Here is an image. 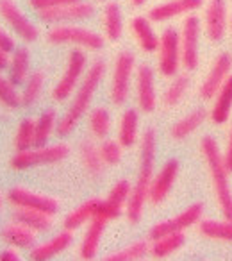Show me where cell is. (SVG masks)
Returning a JSON list of instances; mask_svg holds the SVG:
<instances>
[{
    "label": "cell",
    "mask_w": 232,
    "mask_h": 261,
    "mask_svg": "<svg viewBox=\"0 0 232 261\" xmlns=\"http://www.w3.org/2000/svg\"><path fill=\"white\" fill-rule=\"evenodd\" d=\"M156 145L157 136L154 129H147L141 136V150H139V170L136 182L132 186L131 199L125 207V215L131 224H138L145 211V204L149 202L150 185L154 179V165H156Z\"/></svg>",
    "instance_id": "cell-1"
},
{
    "label": "cell",
    "mask_w": 232,
    "mask_h": 261,
    "mask_svg": "<svg viewBox=\"0 0 232 261\" xmlns=\"http://www.w3.org/2000/svg\"><path fill=\"white\" fill-rule=\"evenodd\" d=\"M105 70H107V66H105V63L102 61V59L95 61L93 65L86 70L82 81H80V84L77 86L75 97H73L68 111H66L65 115L61 116V120L57 122V130H55V133H57L61 138L63 136L72 135L73 129L77 127V123L80 122V118L88 113V109H90V106H91V100H93L95 93H97L98 86H100L102 79H104V75H105Z\"/></svg>",
    "instance_id": "cell-2"
},
{
    "label": "cell",
    "mask_w": 232,
    "mask_h": 261,
    "mask_svg": "<svg viewBox=\"0 0 232 261\" xmlns=\"http://www.w3.org/2000/svg\"><path fill=\"white\" fill-rule=\"evenodd\" d=\"M200 150L204 154V160L207 163L211 174V181H213V190L216 195L218 206L223 215V218L232 220V190L230 182H228V174L223 161V152L218 147L216 140L213 136H204L202 143H200Z\"/></svg>",
    "instance_id": "cell-3"
},
{
    "label": "cell",
    "mask_w": 232,
    "mask_h": 261,
    "mask_svg": "<svg viewBox=\"0 0 232 261\" xmlns=\"http://www.w3.org/2000/svg\"><path fill=\"white\" fill-rule=\"evenodd\" d=\"M70 156V147L66 143H54V145L45 147H33L27 150H16V154L11 158V168L16 172L29 170L41 165H54L66 160Z\"/></svg>",
    "instance_id": "cell-4"
},
{
    "label": "cell",
    "mask_w": 232,
    "mask_h": 261,
    "mask_svg": "<svg viewBox=\"0 0 232 261\" xmlns=\"http://www.w3.org/2000/svg\"><path fill=\"white\" fill-rule=\"evenodd\" d=\"M47 41L52 45H77L79 48H86V50H100L105 45L104 36L73 23L52 27L47 33Z\"/></svg>",
    "instance_id": "cell-5"
},
{
    "label": "cell",
    "mask_w": 232,
    "mask_h": 261,
    "mask_svg": "<svg viewBox=\"0 0 232 261\" xmlns=\"http://www.w3.org/2000/svg\"><path fill=\"white\" fill-rule=\"evenodd\" d=\"M88 66V56L84 54V50L80 48H73L68 56V63H66V68L63 72L59 83L55 84L54 91H52V98L55 102H65L66 98H70L75 93L77 86L82 81L84 73H86Z\"/></svg>",
    "instance_id": "cell-6"
},
{
    "label": "cell",
    "mask_w": 232,
    "mask_h": 261,
    "mask_svg": "<svg viewBox=\"0 0 232 261\" xmlns=\"http://www.w3.org/2000/svg\"><path fill=\"white\" fill-rule=\"evenodd\" d=\"M159 58L157 66L159 73L164 77H175L179 68L182 66V54H181V33L173 27H166L159 36Z\"/></svg>",
    "instance_id": "cell-7"
},
{
    "label": "cell",
    "mask_w": 232,
    "mask_h": 261,
    "mask_svg": "<svg viewBox=\"0 0 232 261\" xmlns=\"http://www.w3.org/2000/svg\"><path fill=\"white\" fill-rule=\"evenodd\" d=\"M136 70V58L132 52L124 50L118 54L114 61L111 81V100L114 106H122L127 102L131 93V81Z\"/></svg>",
    "instance_id": "cell-8"
},
{
    "label": "cell",
    "mask_w": 232,
    "mask_h": 261,
    "mask_svg": "<svg viewBox=\"0 0 232 261\" xmlns=\"http://www.w3.org/2000/svg\"><path fill=\"white\" fill-rule=\"evenodd\" d=\"M200 33L202 22L196 15H188L181 27V54L182 66L188 72L196 70L200 61Z\"/></svg>",
    "instance_id": "cell-9"
},
{
    "label": "cell",
    "mask_w": 232,
    "mask_h": 261,
    "mask_svg": "<svg viewBox=\"0 0 232 261\" xmlns=\"http://www.w3.org/2000/svg\"><path fill=\"white\" fill-rule=\"evenodd\" d=\"M0 18L23 41L31 43L40 38V29L31 22V18L20 9L15 0H0Z\"/></svg>",
    "instance_id": "cell-10"
},
{
    "label": "cell",
    "mask_w": 232,
    "mask_h": 261,
    "mask_svg": "<svg viewBox=\"0 0 232 261\" xmlns=\"http://www.w3.org/2000/svg\"><path fill=\"white\" fill-rule=\"evenodd\" d=\"M202 215H204V204L202 202L191 204V206H188L186 210H182L177 217L154 224L149 232L150 242L161 238V236H164V234H171V232H184L186 229L198 224V222L202 220Z\"/></svg>",
    "instance_id": "cell-11"
},
{
    "label": "cell",
    "mask_w": 232,
    "mask_h": 261,
    "mask_svg": "<svg viewBox=\"0 0 232 261\" xmlns=\"http://www.w3.org/2000/svg\"><path fill=\"white\" fill-rule=\"evenodd\" d=\"M95 15V6L91 2H73V4H66L61 8L54 9H45V11H38V18L43 23H50V25H63V23H73V22H82Z\"/></svg>",
    "instance_id": "cell-12"
},
{
    "label": "cell",
    "mask_w": 232,
    "mask_h": 261,
    "mask_svg": "<svg viewBox=\"0 0 232 261\" xmlns=\"http://www.w3.org/2000/svg\"><path fill=\"white\" fill-rule=\"evenodd\" d=\"M8 200L15 207H27V210L43 211L47 215L54 217L59 211V200L55 197L45 195L40 192H33L23 186H15L8 192Z\"/></svg>",
    "instance_id": "cell-13"
},
{
    "label": "cell",
    "mask_w": 232,
    "mask_h": 261,
    "mask_svg": "<svg viewBox=\"0 0 232 261\" xmlns=\"http://www.w3.org/2000/svg\"><path fill=\"white\" fill-rule=\"evenodd\" d=\"M232 70V56L228 52H221L216 56V59L211 65V70L207 72L204 83L200 84V97L204 100H213L216 97V93L220 91V88L223 86V83L227 81V77L230 75Z\"/></svg>",
    "instance_id": "cell-14"
},
{
    "label": "cell",
    "mask_w": 232,
    "mask_h": 261,
    "mask_svg": "<svg viewBox=\"0 0 232 261\" xmlns=\"http://www.w3.org/2000/svg\"><path fill=\"white\" fill-rule=\"evenodd\" d=\"M131 193H132V185L127 181V179H120V181L111 188L107 199L100 202L97 217L104 218V220H107V222L118 218L122 213H124L125 207H127V202H129V199H131Z\"/></svg>",
    "instance_id": "cell-15"
},
{
    "label": "cell",
    "mask_w": 232,
    "mask_h": 261,
    "mask_svg": "<svg viewBox=\"0 0 232 261\" xmlns=\"http://www.w3.org/2000/svg\"><path fill=\"white\" fill-rule=\"evenodd\" d=\"M206 33L211 41L218 43L225 38L228 29V9L227 0H209L206 6Z\"/></svg>",
    "instance_id": "cell-16"
},
{
    "label": "cell",
    "mask_w": 232,
    "mask_h": 261,
    "mask_svg": "<svg viewBox=\"0 0 232 261\" xmlns=\"http://www.w3.org/2000/svg\"><path fill=\"white\" fill-rule=\"evenodd\" d=\"M179 165L177 160H168L166 163L161 167V170L154 175L152 185H150V192H149V202L157 206V204L164 202V199L168 197V193L171 192L175 181H177L179 175Z\"/></svg>",
    "instance_id": "cell-17"
},
{
    "label": "cell",
    "mask_w": 232,
    "mask_h": 261,
    "mask_svg": "<svg viewBox=\"0 0 232 261\" xmlns=\"http://www.w3.org/2000/svg\"><path fill=\"white\" fill-rule=\"evenodd\" d=\"M136 100L143 113H152L157 106L156 73L149 65H141L136 72Z\"/></svg>",
    "instance_id": "cell-18"
},
{
    "label": "cell",
    "mask_w": 232,
    "mask_h": 261,
    "mask_svg": "<svg viewBox=\"0 0 232 261\" xmlns=\"http://www.w3.org/2000/svg\"><path fill=\"white\" fill-rule=\"evenodd\" d=\"M204 6V0H166L163 4L154 6L149 11V18L152 22H168L171 18L184 15H193Z\"/></svg>",
    "instance_id": "cell-19"
},
{
    "label": "cell",
    "mask_w": 232,
    "mask_h": 261,
    "mask_svg": "<svg viewBox=\"0 0 232 261\" xmlns=\"http://www.w3.org/2000/svg\"><path fill=\"white\" fill-rule=\"evenodd\" d=\"M73 231H68V229H63L61 232L54 236V238L47 240V242L40 243V245H34L31 249V259L34 261H48L54 259L55 256H59L61 252H65L73 242Z\"/></svg>",
    "instance_id": "cell-20"
},
{
    "label": "cell",
    "mask_w": 232,
    "mask_h": 261,
    "mask_svg": "<svg viewBox=\"0 0 232 261\" xmlns=\"http://www.w3.org/2000/svg\"><path fill=\"white\" fill-rule=\"evenodd\" d=\"M105 225H107V220L100 217H95L93 220L90 222L86 229V234L82 238V243H80V249H79V256L80 259L84 261H91L97 257L98 249H100V242H102V236L105 232Z\"/></svg>",
    "instance_id": "cell-21"
},
{
    "label": "cell",
    "mask_w": 232,
    "mask_h": 261,
    "mask_svg": "<svg viewBox=\"0 0 232 261\" xmlns=\"http://www.w3.org/2000/svg\"><path fill=\"white\" fill-rule=\"evenodd\" d=\"M131 31L143 52L152 54L159 48V36L154 31L152 20L149 16H134L131 20Z\"/></svg>",
    "instance_id": "cell-22"
},
{
    "label": "cell",
    "mask_w": 232,
    "mask_h": 261,
    "mask_svg": "<svg viewBox=\"0 0 232 261\" xmlns=\"http://www.w3.org/2000/svg\"><path fill=\"white\" fill-rule=\"evenodd\" d=\"M36 234L38 232L16 220L2 227V240L16 249H33L36 245Z\"/></svg>",
    "instance_id": "cell-23"
},
{
    "label": "cell",
    "mask_w": 232,
    "mask_h": 261,
    "mask_svg": "<svg viewBox=\"0 0 232 261\" xmlns=\"http://www.w3.org/2000/svg\"><path fill=\"white\" fill-rule=\"evenodd\" d=\"M230 111H232V73L227 77V81L220 88L216 97L213 98V108H211L209 116L214 123L221 125V123L228 122Z\"/></svg>",
    "instance_id": "cell-24"
},
{
    "label": "cell",
    "mask_w": 232,
    "mask_h": 261,
    "mask_svg": "<svg viewBox=\"0 0 232 261\" xmlns=\"http://www.w3.org/2000/svg\"><path fill=\"white\" fill-rule=\"evenodd\" d=\"M102 199L93 197V199H88L86 202H82L80 206H77L75 210H72L66 218L63 220V227L68 229V231H75V229L82 227L84 224L91 222L98 213V207H100Z\"/></svg>",
    "instance_id": "cell-25"
},
{
    "label": "cell",
    "mask_w": 232,
    "mask_h": 261,
    "mask_svg": "<svg viewBox=\"0 0 232 261\" xmlns=\"http://www.w3.org/2000/svg\"><path fill=\"white\" fill-rule=\"evenodd\" d=\"M31 75V52L29 48L20 47L13 50V56L9 59V79L13 84L22 86Z\"/></svg>",
    "instance_id": "cell-26"
},
{
    "label": "cell",
    "mask_w": 232,
    "mask_h": 261,
    "mask_svg": "<svg viewBox=\"0 0 232 261\" xmlns=\"http://www.w3.org/2000/svg\"><path fill=\"white\" fill-rule=\"evenodd\" d=\"M206 118H207L206 109H202V108L193 109V111L188 113L184 118H181L177 123H173V127H171V130H170L171 138L177 140V142L186 140L188 136H191L204 122H206Z\"/></svg>",
    "instance_id": "cell-27"
},
{
    "label": "cell",
    "mask_w": 232,
    "mask_h": 261,
    "mask_svg": "<svg viewBox=\"0 0 232 261\" xmlns=\"http://www.w3.org/2000/svg\"><path fill=\"white\" fill-rule=\"evenodd\" d=\"M16 222H22L34 232H47L52 229V215H47L43 211L36 210H27V207H16L15 215H13Z\"/></svg>",
    "instance_id": "cell-28"
},
{
    "label": "cell",
    "mask_w": 232,
    "mask_h": 261,
    "mask_svg": "<svg viewBox=\"0 0 232 261\" xmlns=\"http://www.w3.org/2000/svg\"><path fill=\"white\" fill-rule=\"evenodd\" d=\"M139 135V115L136 109H127L120 118L118 127V142L122 147H132L138 142Z\"/></svg>",
    "instance_id": "cell-29"
},
{
    "label": "cell",
    "mask_w": 232,
    "mask_h": 261,
    "mask_svg": "<svg viewBox=\"0 0 232 261\" xmlns=\"http://www.w3.org/2000/svg\"><path fill=\"white\" fill-rule=\"evenodd\" d=\"M186 242L184 232H171V234H164L157 240H152L150 245V256L154 259H164V257L171 256L173 252H177Z\"/></svg>",
    "instance_id": "cell-30"
},
{
    "label": "cell",
    "mask_w": 232,
    "mask_h": 261,
    "mask_svg": "<svg viewBox=\"0 0 232 261\" xmlns=\"http://www.w3.org/2000/svg\"><path fill=\"white\" fill-rule=\"evenodd\" d=\"M104 33L109 41H118L124 34L122 8L116 2H107L104 8Z\"/></svg>",
    "instance_id": "cell-31"
},
{
    "label": "cell",
    "mask_w": 232,
    "mask_h": 261,
    "mask_svg": "<svg viewBox=\"0 0 232 261\" xmlns=\"http://www.w3.org/2000/svg\"><path fill=\"white\" fill-rule=\"evenodd\" d=\"M198 231L202 236L216 242H232V220H200Z\"/></svg>",
    "instance_id": "cell-32"
},
{
    "label": "cell",
    "mask_w": 232,
    "mask_h": 261,
    "mask_svg": "<svg viewBox=\"0 0 232 261\" xmlns=\"http://www.w3.org/2000/svg\"><path fill=\"white\" fill-rule=\"evenodd\" d=\"M80 161L91 177H100L104 174V160L100 156V149L93 142L86 140L80 145Z\"/></svg>",
    "instance_id": "cell-33"
},
{
    "label": "cell",
    "mask_w": 232,
    "mask_h": 261,
    "mask_svg": "<svg viewBox=\"0 0 232 261\" xmlns=\"http://www.w3.org/2000/svg\"><path fill=\"white\" fill-rule=\"evenodd\" d=\"M57 130V113L54 109H47L36 120V138H34V147H45L48 140L52 138Z\"/></svg>",
    "instance_id": "cell-34"
},
{
    "label": "cell",
    "mask_w": 232,
    "mask_h": 261,
    "mask_svg": "<svg viewBox=\"0 0 232 261\" xmlns=\"http://www.w3.org/2000/svg\"><path fill=\"white\" fill-rule=\"evenodd\" d=\"M45 86V73L41 70L31 73L29 79L23 84L22 91V106H34L41 97V91Z\"/></svg>",
    "instance_id": "cell-35"
},
{
    "label": "cell",
    "mask_w": 232,
    "mask_h": 261,
    "mask_svg": "<svg viewBox=\"0 0 232 261\" xmlns=\"http://www.w3.org/2000/svg\"><path fill=\"white\" fill-rule=\"evenodd\" d=\"M150 252V245L145 242V240H138V242L131 243L129 247L122 250H116V252L105 256V261H138L143 259L147 254Z\"/></svg>",
    "instance_id": "cell-36"
},
{
    "label": "cell",
    "mask_w": 232,
    "mask_h": 261,
    "mask_svg": "<svg viewBox=\"0 0 232 261\" xmlns=\"http://www.w3.org/2000/svg\"><path fill=\"white\" fill-rule=\"evenodd\" d=\"M90 130L95 138L105 140L111 133V115L105 108H95L90 113Z\"/></svg>",
    "instance_id": "cell-37"
},
{
    "label": "cell",
    "mask_w": 232,
    "mask_h": 261,
    "mask_svg": "<svg viewBox=\"0 0 232 261\" xmlns=\"http://www.w3.org/2000/svg\"><path fill=\"white\" fill-rule=\"evenodd\" d=\"M34 138H36V120L25 118L18 123L15 135V147L16 150H27L34 147Z\"/></svg>",
    "instance_id": "cell-38"
},
{
    "label": "cell",
    "mask_w": 232,
    "mask_h": 261,
    "mask_svg": "<svg viewBox=\"0 0 232 261\" xmlns=\"http://www.w3.org/2000/svg\"><path fill=\"white\" fill-rule=\"evenodd\" d=\"M189 88V77L188 75H175L173 81H171V84L166 88V91H164L163 95V102L166 106H177L179 102L184 98L186 91H188Z\"/></svg>",
    "instance_id": "cell-39"
},
{
    "label": "cell",
    "mask_w": 232,
    "mask_h": 261,
    "mask_svg": "<svg viewBox=\"0 0 232 261\" xmlns=\"http://www.w3.org/2000/svg\"><path fill=\"white\" fill-rule=\"evenodd\" d=\"M0 104L8 109H16L22 106V95L16 90V84L9 77L0 73Z\"/></svg>",
    "instance_id": "cell-40"
},
{
    "label": "cell",
    "mask_w": 232,
    "mask_h": 261,
    "mask_svg": "<svg viewBox=\"0 0 232 261\" xmlns=\"http://www.w3.org/2000/svg\"><path fill=\"white\" fill-rule=\"evenodd\" d=\"M98 149H100V156H102V160H104V163L109 165V167H114V165H118L122 161V143L120 142L104 140Z\"/></svg>",
    "instance_id": "cell-41"
},
{
    "label": "cell",
    "mask_w": 232,
    "mask_h": 261,
    "mask_svg": "<svg viewBox=\"0 0 232 261\" xmlns=\"http://www.w3.org/2000/svg\"><path fill=\"white\" fill-rule=\"evenodd\" d=\"M73 2H80V0H29V6L34 11H45V9L61 8V6L73 4Z\"/></svg>",
    "instance_id": "cell-42"
},
{
    "label": "cell",
    "mask_w": 232,
    "mask_h": 261,
    "mask_svg": "<svg viewBox=\"0 0 232 261\" xmlns=\"http://www.w3.org/2000/svg\"><path fill=\"white\" fill-rule=\"evenodd\" d=\"M0 48L2 50H6L8 54H11L13 50H15V40H13V36L8 33V31L4 29V27L0 25Z\"/></svg>",
    "instance_id": "cell-43"
},
{
    "label": "cell",
    "mask_w": 232,
    "mask_h": 261,
    "mask_svg": "<svg viewBox=\"0 0 232 261\" xmlns=\"http://www.w3.org/2000/svg\"><path fill=\"white\" fill-rule=\"evenodd\" d=\"M223 161H225L227 170L232 174V127H230V133H228L227 145H225V150H223Z\"/></svg>",
    "instance_id": "cell-44"
},
{
    "label": "cell",
    "mask_w": 232,
    "mask_h": 261,
    "mask_svg": "<svg viewBox=\"0 0 232 261\" xmlns=\"http://www.w3.org/2000/svg\"><path fill=\"white\" fill-rule=\"evenodd\" d=\"M20 259H22V256H20L16 247H11V249H6L0 252V261H20Z\"/></svg>",
    "instance_id": "cell-45"
},
{
    "label": "cell",
    "mask_w": 232,
    "mask_h": 261,
    "mask_svg": "<svg viewBox=\"0 0 232 261\" xmlns=\"http://www.w3.org/2000/svg\"><path fill=\"white\" fill-rule=\"evenodd\" d=\"M9 65V54L6 50L0 48V70H6Z\"/></svg>",
    "instance_id": "cell-46"
},
{
    "label": "cell",
    "mask_w": 232,
    "mask_h": 261,
    "mask_svg": "<svg viewBox=\"0 0 232 261\" xmlns=\"http://www.w3.org/2000/svg\"><path fill=\"white\" fill-rule=\"evenodd\" d=\"M147 0H131V4L132 6H136V8H141L143 4H145Z\"/></svg>",
    "instance_id": "cell-47"
},
{
    "label": "cell",
    "mask_w": 232,
    "mask_h": 261,
    "mask_svg": "<svg viewBox=\"0 0 232 261\" xmlns=\"http://www.w3.org/2000/svg\"><path fill=\"white\" fill-rule=\"evenodd\" d=\"M2 207H4V195L0 193V213H2Z\"/></svg>",
    "instance_id": "cell-48"
},
{
    "label": "cell",
    "mask_w": 232,
    "mask_h": 261,
    "mask_svg": "<svg viewBox=\"0 0 232 261\" xmlns=\"http://www.w3.org/2000/svg\"><path fill=\"white\" fill-rule=\"evenodd\" d=\"M228 25H230V33H232V15H230V18H228Z\"/></svg>",
    "instance_id": "cell-49"
}]
</instances>
